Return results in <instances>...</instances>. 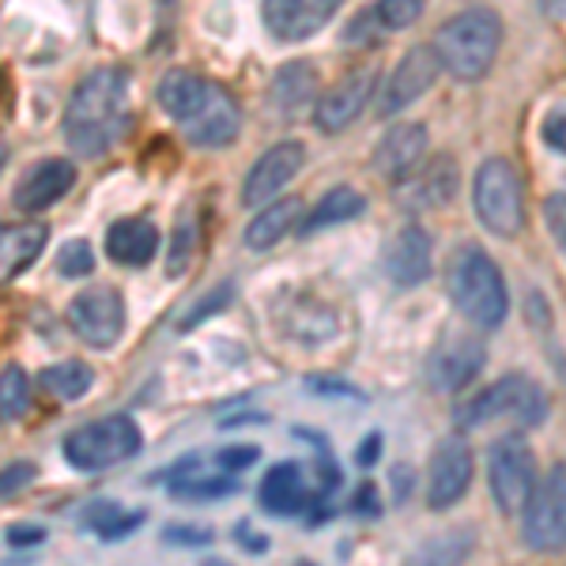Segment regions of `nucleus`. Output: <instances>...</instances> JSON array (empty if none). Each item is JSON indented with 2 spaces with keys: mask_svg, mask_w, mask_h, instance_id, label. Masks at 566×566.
I'll return each mask as SVG.
<instances>
[{
  "mask_svg": "<svg viewBox=\"0 0 566 566\" xmlns=\"http://www.w3.org/2000/svg\"><path fill=\"white\" fill-rule=\"evenodd\" d=\"M39 386L57 400H80L87 397V389L95 386V370L80 359H69V363H53L39 374Z\"/></svg>",
  "mask_w": 566,
  "mask_h": 566,
  "instance_id": "obj_29",
  "label": "nucleus"
},
{
  "mask_svg": "<svg viewBox=\"0 0 566 566\" xmlns=\"http://www.w3.org/2000/svg\"><path fill=\"white\" fill-rule=\"evenodd\" d=\"M61 453L76 472L109 469V464H122L140 453V427H136L133 416L95 419V423L72 431L65 446H61Z\"/></svg>",
  "mask_w": 566,
  "mask_h": 566,
  "instance_id": "obj_6",
  "label": "nucleus"
},
{
  "mask_svg": "<svg viewBox=\"0 0 566 566\" xmlns=\"http://www.w3.org/2000/svg\"><path fill=\"white\" fill-rule=\"evenodd\" d=\"M231 298H234V283H219L216 291H208V295H205V303H197L186 317H181V333H186V328H193V325H200L208 314H216V310H223L227 303H231Z\"/></svg>",
  "mask_w": 566,
  "mask_h": 566,
  "instance_id": "obj_35",
  "label": "nucleus"
},
{
  "mask_svg": "<svg viewBox=\"0 0 566 566\" xmlns=\"http://www.w3.org/2000/svg\"><path fill=\"white\" fill-rule=\"evenodd\" d=\"M80 522H84L98 541H122V536H129L133 528L144 525V510H125L122 502H114V499H98L80 514Z\"/></svg>",
  "mask_w": 566,
  "mask_h": 566,
  "instance_id": "obj_27",
  "label": "nucleus"
},
{
  "mask_svg": "<svg viewBox=\"0 0 566 566\" xmlns=\"http://www.w3.org/2000/svg\"><path fill=\"white\" fill-rule=\"evenodd\" d=\"M12 547H34L45 541V528L42 525H8V536H4Z\"/></svg>",
  "mask_w": 566,
  "mask_h": 566,
  "instance_id": "obj_40",
  "label": "nucleus"
},
{
  "mask_svg": "<svg viewBox=\"0 0 566 566\" xmlns=\"http://www.w3.org/2000/svg\"><path fill=\"white\" fill-rule=\"evenodd\" d=\"M133 122L129 106V72L106 65L72 91L65 109V140L84 159H98L114 148Z\"/></svg>",
  "mask_w": 566,
  "mask_h": 566,
  "instance_id": "obj_1",
  "label": "nucleus"
},
{
  "mask_svg": "<svg viewBox=\"0 0 566 566\" xmlns=\"http://www.w3.org/2000/svg\"><path fill=\"white\" fill-rule=\"evenodd\" d=\"M446 291H450L453 306L461 310V317H469L476 328H499L506 322V280L480 245L453 250L450 264H446Z\"/></svg>",
  "mask_w": 566,
  "mask_h": 566,
  "instance_id": "obj_2",
  "label": "nucleus"
},
{
  "mask_svg": "<svg viewBox=\"0 0 566 566\" xmlns=\"http://www.w3.org/2000/svg\"><path fill=\"white\" fill-rule=\"evenodd\" d=\"M317 91V72L310 61H287L276 80H272V106L280 114H295L298 106H306Z\"/></svg>",
  "mask_w": 566,
  "mask_h": 566,
  "instance_id": "obj_26",
  "label": "nucleus"
},
{
  "mask_svg": "<svg viewBox=\"0 0 566 566\" xmlns=\"http://www.w3.org/2000/svg\"><path fill=\"white\" fill-rule=\"evenodd\" d=\"M458 189V170H453V159H434L431 167L423 170V181H419V197L423 205H446Z\"/></svg>",
  "mask_w": 566,
  "mask_h": 566,
  "instance_id": "obj_30",
  "label": "nucleus"
},
{
  "mask_svg": "<svg viewBox=\"0 0 566 566\" xmlns=\"http://www.w3.org/2000/svg\"><path fill=\"white\" fill-rule=\"evenodd\" d=\"M438 69H442V57H438L434 45H412V50L400 57V65L392 69V76L386 80L378 95V114L392 117L400 109H408L419 95H427L431 84L438 80Z\"/></svg>",
  "mask_w": 566,
  "mask_h": 566,
  "instance_id": "obj_10",
  "label": "nucleus"
},
{
  "mask_svg": "<svg viewBox=\"0 0 566 566\" xmlns=\"http://www.w3.org/2000/svg\"><path fill=\"white\" fill-rule=\"evenodd\" d=\"M472 205L480 223L499 239H517L525 227V186L510 159H483L472 178Z\"/></svg>",
  "mask_w": 566,
  "mask_h": 566,
  "instance_id": "obj_4",
  "label": "nucleus"
},
{
  "mask_svg": "<svg viewBox=\"0 0 566 566\" xmlns=\"http://www.w3.org/2000/svg\"><path fill=\"white\" fill-rule=\"evenodd\" d=\"M197 250V223H193V212H181L178 216V227H175V239H170V253H167V276L178 280L181 272L189 269V258Z\"/></svg>",
  "mask_w": 566,
  "mask_h": 566,
  "instance_id": "obj_31",
  "label": "nucleus"
},
{
  "mask_svg": "<svg viewBox=\"0 0 566 566\" xmlns=\"http://www.w3.org/2000/svg\"><path fill=\"white\" fill-rule=\"evenodd\" d=\"M483 370V348L469 336H446L427 359V386L434 392H458Z\"/></svg>",
  "mask_w": 566,
  "mask_h": 566,
  "instance_id": "obj_15",
  "label": "nucleus"
},
{
  "mask_svg": "<svg viewBox=\"0 0 566 566\" xmlns=\"http://www.w3.org/2000/svg\"><path fill=\"white\" fill-rule=\"evenodd\" d=\"M27 405H31V381H27L23 367L8 363L4 381H0V412H4V419L12 423V419H20L27 412Z\"/></svg>",
  "mask_w": 566,
  "mask_h": 566,
  "instance_id": "obj_32",
  "label": "nucleus"
},
{
  "mask_svg": "<svg viewBox=\"0 0 566 566\" xmlns=\"http://www.w3.org/2000/svg\"><path fill=\"white\" fill-rule=\"evenodd\" d=\"M155 250H159V231L148 223V219H117L106 231V258L117 264H129V269H144Z\"/></svg>",
  "mask_w": 566,
  "mask_h": 566,
  "instance_id": "obj_21",
  "label": "nucleus"
},
{
  "mask_svg": "<svg viewBox=\"0 0 566 566\" xmlns=\"http://www.w3.org/2000/svg\"><path fill=\"white\" fill-rule=\"evenodd\" d=\"M488 483L491 499L502 514L525 510L528 495L536 491V458L525 434H502L488 450Z\"/></svg>",
  "mask_w": 566,
  "mask_h": 566,
  "instance_id": "obj_7",
  "label": "nucleus"
},
{
  "mask_svg": "<svg viewBox=\"0 0 566 566\" xmlns=\"http://www.w3.org/2000/svg\"><path fill=\"white\" fill-rule=\"evenodd\" d=\"M472 488V450L464 438H446L431 458V499L434 510H450L464 499V491Z\"/></svg>",
  "mask_w": 566,
  "mask_h": 566,
  "instance_id": "obj_16",
  "label": "nucleus"
},
{
  "mask_svg": "<svg viewBox=\"0 0 566 566\" xmlns=\"http://www.w3.org/2000/svg\"><path fill=\"white\" fill-rule=\"evenodd\" d=\"M363 212H367V200H363V193H355V189H348V186H336V189H328V193L317 200L314 212L306 216L303 234H317V231H325V227L348 223V219L363 216Z\"/></svg>",
  "mask_w": 566,
  "mask_h": 566,
  "instance_id": "obj_28",
  "label": "nucleus"
},
{
  "mask_svg": "<svg viewBox=\"0 0 566 566\" xmlns=\"http://www.w3.org/2000/svg\"><path fill=\"white\" fill-rule=\"evenodd\" d=\"M253 461H258V450H253V446H227V450L216 453V464L223 472H242L245 464H253Z\"/></svg>",
  "mask_w": 566,
  "mask_h": 566,
  "instance_id": "obj_38",
  "label": "nucleus"
},
{
  "mask_svg": "<svg viewBox=\"0 0 566 566\" xmlns=\"http://www.w3.org/2000/svg\"><path fill=\"white\" fill-rule=\"evenodd\" d=\"M170 491L181 499H223V495H234L239 483H234V472L227 476L223 469L219 472H205V458H186L170 469Z\"/></svg>",
  "mask_w": 566,
  "mask_h": 566,
  "instance_id": "obj_23",
  "label": "nucleus"
},
{
  "mask_svg": "<svg viewBox=\"0 0 566 566\" xmlns=\"http://www.w3.org/2000/svg\"><path fill=\"white\" fill-rule=\"evenodd\" d=\"M544 219H547V231H552L555 245L566 258V193H552L544 200Z\"/></svg>",
  "mask_w": 566,
  "mask_h": 566,
  "instance_id": "obj_36",
  "label": "nucleus"
},
{
  "mask_svg": "<svg viewBox=\"0 0 566 566\" xmlns=\"http://www.w3.org/2000/svg\"><path fill=\"white\" fill-rule=\"evenodd\" d=\"M374 15H378V23L386 31H405V27H412L423 15V0H378Z\"/></svg>",
  "mask_w": 566,
  "mask_h": 566,
  "instance_id": "obj_33",
  "label": "nucleus"
},
{
  "mask_svg": "<svg viewBox=\"0 0 566 566\" xmlns=\"http://www.w3.org/2000/svg\"><path fill=\"white\" fill-rule=\"evenodd\" d=\"M258 499H261V506L269 510L272 517H295V514H303V510L310 506V483H306L303 464H298V461L272 464V469L261 476Z\"/></svg>",
  "mask_w": 566,
  "mask_h": 566,
  "instance_id": "obj_18",
  "label": "nucleus"
},
{
  "mask_svg": "<svg viewBox=\"0 0 566 566\" xmlns=\"http://www.w3.org/2000/svg\"><path fill=\"white\" fill-rule=\"evenodd\" d=\"M522 536L533 552L555 555L566 547V464H555L525 502Z\"/></svg>",
  "mask_w": 566,
  "mask_h": 566,
  "instance_id": "obj_8",
  "label": "nucleus"
},
{
  "mask_svg": "<svg viewBox=\"0 0 566 566\" xmlns=\"http://www.w3.org/2000/svg\"><path fill=\"white\" fill-rule=\"evenodd\" d=\"M69 325L91 348H109L125 333V298L117 287H87L69 303Z\"/></svg>",
  "mask_w": 566,
  "mask_h": 566,
  "instance_id": "obj_9",
  "label": "nucleus"
},
{
  "mask_svg": "<svg viewBox=\"0 0 566 566\" xmlns=\"http://www.w3.org/2000/svg\"><path fill=\"white\" fill-rule=\"evenodd\" d=\"M541 136H544V144H547L552 151L566 155V109H552V114L544 117Z\"/></svg>",
  "mask_w": 566,
  "mask_h": 566,
  "instance_id": "obj_37",
  "label": "nucleus"
},
{
  "mask_svg": "<svg viewBox=\"0 0 566 566\" xmlns=\"http://www.w3.org/2000/svg\"><path fill=\"white\" fill-rule=\"evenodd\" d=\"M167 541H170V544H208V541H212V533H208V528L170 525V528H167Z\"/></svg>",
  "mask_w": 566,
  "mask_h": 566,
  "instance_id": "obj_41",
  "label": "nucleus"
},
{
  "mask_svg": "<svg viewBox=\"0 0 566 566\" xmlns=\"http://www.w3.org/2000/svg\"><path fill=\"white\" fill-rule=\"evenodd\" d=\"M355 514H378V502H374V488H363L355 495Z\"/></svg>",
  "mask_w": 566,
  "mask_h": 566,
  "instance_id": "obj_43",
  "label": "nucleus"
},
{
  "mask_svg": "<svg viewBox=\"0 0 566 566\" xmlns=\"http://www.w3.org/2000/svg\"><path fill=\"white\" fill-rule=\"evenodd\" d=\"M57 272L61 276H69V280H84L95 272V253H91V245L84 239H72L61 245V253H57Z\"/></svg>",
  "mask_w": 566,
  "mask_h": 566,
  "instance_id": "obj_34",
  "label": "nucleus"
},
{
  "mask_svg": "<svg viewBox=\"0 0 566 566\" xmlns=\"http://www.w3.org/2000/svg\"><path fill=\"white\" fill-rule=\"evenodd\" d=\"M239 129H242L239 98L219 84H212V95L197 109V117H189V122L181 125L186 140L197 144V148H227V144L239 136Z\"/></svg>",
  "mask_w": 566,
  "mask_h": 566,
  "instance_id": "obj_14",
  "label": "nucleus"
},
{
  "mask_svg": "<svg viewBox=\"0 0 566 566\" xmlns=\"http://www.w3.org/2000/svg\"><path fill=\"white\" fill-rule=\"evenodd\" d=\"M340 4L344 0H264L261 15L280 42H303L322 31L340 12Z\"/></svg>",
  "mask_w": 566,
  "mask_h": 566,
  "instance_id": "obj_13",
  "label": "nucleus"
},
{
  "mask_svg": "<svg viewBox=\"0 0 566 566\" xmlns=\"http://www.w3.org/2000/svg\"><path fill=\"white\" fill-rule=\"evenodd\" d=\"M72 186H76V167H72L69 159H42L15 181L12 205L27 216L45 212V208L57 205Z\"/></svg>",
  "mask_w": 566,
  "mask_h": 566,
  "instance_id": "obj_17",
  "label": "nucleus"
},
{
  "mask_svg": "<svg viewBox=\"0 0 566 566\" xmlns=\"http://www.w3.org/2000/svg\"><path fill=\"white\" fill-rule=\"evenodd\" d=\"M386 272L400 287H416L431 276V234L423 227H405L386 245Z\"/></svg>",
  "mask_w": 566,
  "mask_h": 566,
  "instance_id": "obj_20",
  "label": "nucleus"
},
{
  "mask_svg": "<svg viewBox=\"0 0 566 566\" xmlns=\"http://www.w3.org/2000/svg\"><path fill=\"white\" fill-rule=\"evenodd\" d=\"M495 419H514L517 427H541L547 419V397L533 378L522 374H506L495 386H488L483 392L469 400L458 416L461 431H480V427L495 423Z\"/></svg>",
  "mask_w": 566,
  "mask_h": 566,
  "instance_id": "obj_5",
  "label": "nucleus"
},
{
  "mask_svg": "<svg viewBox=\"0 0 566 566\" xmlns=\"http://www.w3.org/2000/svg\"><path fill=\"white\" fill-rule=\"evenodd\" d=\"M34 480V464L31 461H12L4 469V499H12L15 491H23Z\"/></svg>",
  "mask_w": 566,
  "mask_h": 566,
  "instance_id": "obj_39",
  "label": "nucleus"
},
{
  "mask_svg": "<svg viewBox=\"0 0 566 566\" xmlns=\"http://www.w3.org/2000/svg\"><path fill=\"white\" fill-rule=\"evenodd\" d=\"M502 45V23L488 8H469L438 27L434 50L442 57V69L461 84H476L491 72Z\"/></svg>",
  "mask_w": 566,
  "mask_h": 566,
  "instance_id": "obj_3",
  "label": "nucleus"
},
{
  "mask_svg": "<svg viewBox=\"0 0 566 566\" xmlns=\"http://www.w3.org/2000/svg\"><path fill=\"white\" fill-rule=\"evenodd\" d=\"M541 12L547 20H566V0H541Z\"/></svg>",
  "mask_w": 566,
  "mask_h": 566,
  "instance_id": "obj_44",
  "label": "nucleus"
},
{
  "mask_svg": "<svg viewBox=\"0 0 566 566\" xmlns=\"http://www.w3.org/2000/svg\"><path fill=\"white\" fill-rule=\"evenodd\" d=\"M378 458H381V434H367V438H363V446H359V453H355V461H359L363 469H370Z\"/></svg>",
  "mask_w": 566,
  "mask_h": 566,
  "instance_id": "obj_42",
  "label": "nucleus"
},
{
  "mask_svg": "<svg viewBox=\"0 0 566 566\" xmlns=\"http://www.w3.org/2000/svg\"><path fill=\"white\" fill-rule=\"evenodd\" d=\"M298 216H303V200L298 197H287V200H276V205H264L258 216L250 219V227H245V245L250 250H272L283 234L295 231Z\"/></svg>",
  "mask_w": 566,
  "mask_h": 566,
  "instance_id": "obj_24",
  "label": "nucleus"
},
{
  "mask_svg": "<svg viewBox=\"0 0 566 566\" xmlns=\"http://www.w3.org/2000/svg\"><path fill=\"white\" fill-rule=\"evenodd\" d=\"M208 95H212V80L197 76V72H186V69L167 72V76L159 80V87H155L159 106L167 109L178 125H186L189 117H197V109L208 103Z\"/></svg>",
  "mask_w": 566,
  "mask_h": 566,
  "instance_id": "obj_22",
  "label": "nucleus"
},
{
  "mask_svg": "<svg viewBox=\"0 0 566 566\" xmlns=\"http://www.w3.org/2000/svg\"><path fill=\"white\" fill-rule=\"evenodd\" d=\"M303 163H306V148L298 140H283L276 148H269L258 163H253L250 175L242 181V205L264 208L291 178L298 175V170H303Z\"/></svg>",
  "mask_w": 566,
  "mask_h": 566,
  "instance_id": "obj_12",
  "label": "nucleus"
},
{
  "mask_svg": "<svg viewBox=\"0 0 566 566\" xmlns=\"http://www.w3.org/2000/svg\"><path fill=\"white\" fill-rule=\"evenodd\" d=\"M374 87H378V65H363L352 76H344L336 87H328L314 106V125L322 133H340L348 129L355 117L367 109Z\"/></svg>",
  "mask_w": 566,
  "mask_h": 566,
  "instance_id": "obj_11",
  "label": "nucleus"
},
{
  "mask_svg": "<svg viewBox=\"0 0 566 566\" xmlns=\"http://www.w3.org/2000/svg\"><path fill=\"white\" fill-rule=\"evenodd\" d=\"M427 151V129L419 122H400L381 136L378 148H374V170L392 181L408 178L416 170V163Z\"/></svg>",
  "mask_w": 566,
  "mask_h": 566,
  "instance_id": "obj_19",
  "label": "nucleus"
},
{
  "mask_svg": "<svg viewBox=\"0 0 566 566\" xmlns=\"http://www.w3.org/2000/svg\"><path fill=\"white\" fill-rule=\"evenodd\" d=\"M50 242V231L42 223H20L4 227L0 234V261H4V280H15L20 272L31 269V261H39V253Z\"/></svg>",
  "mask_w": 566,
  "mask_h": 566,
  "instance_id": "obj_25",
  "label": "nucleus"
}]
</instances>
